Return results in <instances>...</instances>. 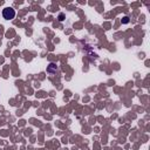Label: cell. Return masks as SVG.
Wrapping results in <instances>:
<instances>
[{"instance_id":"1","label":"cell","mask_w":150,"mask_h":150,"mask_svg":"<svg viewBox=\"0 0 150 150\" xmlns=\"http://www.w3.org/2000/svg\"><path fill=\"white\" fill-rule=\"evenodd\" d=\"M2 17L6 20H12L15 17V11H14L12 7H6V8L2 11Z\"/></svg>"},{"instance_id":"2","label":"cell","mask_w":150,"mask_h":150,"mask_svg":"<svg viewBox=\"0 0 150 150\" xmlns=\"http://www.w3.org/2000/svg\"><path fill=\"white\" fill-rule=\"evenodd\" d=\"M55 71H56V66H55L54 63H50L49 67H48V72H49V73H54Z\"/></svg>"},{"instance_id":"3","label":"cell","mask_w":150,"mask_h":150,"mask_svg":"<svg viewBox=\"0 0 150 150\" xmlns=\"http://www.w3.org/2000/svg\"><path fill=\"white\" fill-rule=\"evenodd\" d=\"M128 21H129V20H128V17H124V18H123V22H124V24H127Z\"/></svg>"}]
</instances>
